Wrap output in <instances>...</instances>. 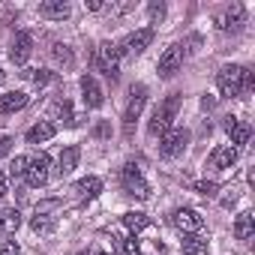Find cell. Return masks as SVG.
I'll use <instances>...</instances> for the list:
<instances>
[{
  "label": "cell",
  "mask_w": 255,
  "mask_h": 255,
  "mask_svg": "<svg viewBox=\"0 0 255 255\" xmlns=\"http://www.w3.org/2000/svg\"><path fill=\"white\" fill-rule=\"evenodd\" d=\"M216 87H219L222 96L234 99V96H240V93H246L252 87V72L246 66H240V63H228V66H222L216 72Z\"/></svg>",
  "instance_id": "obj_1"
},
{
  "label": "cell",
  "mask_w": 255,
  "mask_h": 255,
  "mask_svg": "<svg viewBox=\"0 0 255 255\" xmlns=\"http://www.w3.org/2000/svg\"><path fill=\"white\" fill-rule=\"evenodd\" d=\"M180 102L183 96L180 93H168L150 114V123H147V132L156 138V135H165L168 129H174V120H177V111H180Z\"/></svg>",
  "instance_id": "obj_2"
},
{
  "label": "cell",
  "mask_w": 255,
  "mask_h": 255,
  "mask_svg": "<svg viewBox=\"0 0 255 255\" xmlns=\"http://www.w3.org/2000/svg\"><path fill=\"white\" fill-rule=\"evenodd\" d=\"M120 183H123L126 195H132V198H138V201H147V198H150V186H147V180H144L138 162H126V165H123Z\"/></svg>",
  "instance_id": "obj_3"
},
{
  "label": "cell",
  "mask_w": 255,
  "mask_h": 255,
  "mask_svg": "<svg viewBox=\"0 0 255 255\" xmlns=\"http://www.w3.org/2000/svg\"><path fill=\"white\" fill-rule=\"evenodd\" d=\"M144 105H147V87L144 84H135L132 87V99H129V105H126V111H123V138H132L135 120L141 117Z\"/></svg>",
  "instance_id": "obj_4"
},
{
  "label": "cell",
  "mask_w": 255,
  "mask_h": 255,
  "mask_svg": "<svg viewBox=\"0 0 255 255\" xmlns=\"http://www.w3.org/2000/svg\"><path fill=\"white\" fill-rule=\"evenodd\" d=\"M189 129H168L165 135H162V141H159V156L162 159H177V156H183L186 153V147H189Z\"/></svg>",
  "instance_id": "obj_5"
},
{
  "label": "cell",
  "mask_w": 255,
  "mask_h": 255,
  "mask_svg": "<svg viewBox=\"0 0 255 255\" xmlns=\"http://www.w3.org/2000/svg\"><path fill=\"white\" fill-rule=\"evenodd\" d=\"M171 225L180 231V234H201L204 231V216L195 210V207H177L171 213Z\"/></svg>",
  "instance_id": "obj_6"
},
{
  "label": "cell",
  "mask_w": 255,
  "mask_h": 255,
  "mask_svg": "<svg viewBox=\"0 0 255 255\" xmlns=\"http://www.w3.org/2000/svg\"><path fill=\"white\" fill-rule=\"evenodd\" d=\"M48 177H51V156L48 153H36L33 159H27V174H24L27 186L39 189L48 183Z\"/></svg>",
  "instance_id": "obj_7"
},
{
  "label": "cell",
  "mask_w": 255,
  "mask_h": 255,
  "mask_svg": "<svg viewBox=\"0 0 255 255\" xmlns=\"http://www.w3.org/2000/svg\"><path fill=\"white\" fill-rule=\"evenodd\" d=\"M120 51H117V45L114 42H102L99 48H96V69L99 72H105L111 81H117V75H120Z\"/></svg>",
  "instance_id": "obj_8"
},
{
  "label": "cell",
  "mask_w": 255,
  "mask_h": 255,
  "mask_svg": "<svg viewBox=\"0 0 255 255\" xmlns=\"http://www.w3.org/2000/svg\"><path fill=\"white\" fill-rule=\"evenodd\" d=\"M150 42H153V30L141 27V30H132L129 36H123V42L117 45V51H120V57L123 54H144L150 48Z\"/></svg>",
  "instance_id": "obj_9"
},
{
  "label": "cell",
  "mask_w": 255,
  "mask_h": 255,
  "mask_svg": "<svg viewBox=\"0 0 255 255\" xmlns=\"http://www.w3.org/2000/svg\"><path fill=\"white\" fill-rule=\"evenodd\" d=\"M180 66H183V48L180 45H168L162 51L159 63H156V72H159V78H174L180 72Z\"/></svg>",
  "instance_id": "obj_10"
},
{
  "label": "cell",
  "mask_w": 255,
  "mask_h": 255,
  "mask_svg": "<svg viewBox=\"0 0 255 255\" xmlns=\"http://www.w3.org/2000/svg\"><path fill=\"white\" fill-rule=\"evenodd\" d=\"M234 162H237V147H231V144H219L207 156V168L210 171H228Z\"/></svg>",
  "instance_id": "obj_11"
},
{
  "label": "cell",
  "mask_w": 255,
  "mask_h": 255,
  "mask_svg": "<svg viewBox=\"0 0 255 255\" xmlns=\"http://www.w3.org/2000/svg\"><path fill=\"white\" fill-rule=\"evenodd\" d=\"M30 54H33V36H30L27 30L15 33V39H12V48H9V60H12L15 66H24V63L30 60Z\"/></svg>",
  "instance_id": "obj_12"
},
{
  "label": "cell",
  "mask_w": 255,
  "mask_h": 255,
  "mask_svg": "<svg viewBox=\"0 0 255 255\" xmlns=\"http://www.w3.org/2000/svg\"><path fill=\"white\" fill-rule=\"evenodd\" d=\"M78 87H81V99H84V105H87V108H102L105 93H102V87L96 84V78H93L90 72H87V75H81Z\"/></svg>",
  "instance_id": "obj_13"
},
{
  "label": "cell",
  "mask_w": 255,
  "mask_h": 255,
  "mask_svg": "<svg viewBox=\"0 0 255 255\" xmlns=\"http://www.w3.org/2000/svg\"><path fill=\"white\" fill-rule=\"evenodd\" d=\"M225 132H228V138H231V147L249 144V135H252L249 123H243V120H237V117H225Z\"/></svg>",
  "instance_id": "obj_14"
},
{
  "label": "cell",
  "mask_w": 255,
  "mask_h": 255,
  "mask_svg": "<svg viewBox=\"0 0 255 255\" xmlns=\"http://www.w3.org/2000/svg\"><path fill=\"white\" fill-rule=\"evenodd\" d=\"M39 15L45 21H63V18L72 15V6L66 0H45V3H39Z\"/></svg>",
  "instance_id": "obj_15"
},
{
  "label": "cell",
  "mask_w": 255,
  "mask_h": 255,
  "mask_svg": "<svg viewBox=\"0 0 255 255\" xmlns=\"http://www.w3.org/2000/svg\"><path fill=\"white\" fill-rule=\"evenodd\" d=\"M57 135V126L51 123V120H39V123H33L30 129H27V144H42V141H51Z\"/></svg>",
  "instance_id": "obj_16"
},
{
  "label": "cell",
  "mask_w": 255,
  "mask_h": 255,
  "mask_svg": "<svg viewBox=\"0 0 255 255\" xmlns=\"http://www.w3.org/2000/svg\"><path fill=\"white\" fill-rule=\"evenodd\" d=\"M243 21H246V12H243V6H240V3H231V6H228L222 15H216V24H219V30H228V27H234V30H237Z\"/></svg>",
  "instance_id": "obj_17"
},
{
  "label": "cell",
  "mask_w": 255,
  "mask_h": 255,
  "mask_svg": "<svg viewBox=\"0 0 255 255\" xmlns=\"http://www.w3.org/2000/svg\"><path fill=\"white\" fill-rule=\"evenodd\" d=\"M78 159H81V147H78V144H66V147L60 150V159H57V171H60V174L75 171V168H78Z\"/></svg>",
  "instance_id": "obj_18"
},
{
  "label": "cell",
  "mask_w": 255,
  "mask_h": 255,
  "mask_svg": "<svg viewBox=\"0 0 255 255\" xmlns=\"http://www.w3.org/2000/svg\"><path fill=\"white\" fill-rule=\"evenodd\" d=\"M27 102H30V96L21 93V90H15V93H3V96H0V114H15V111L27 108Z\"/></svg>",
  "instance_id": "obj_19"
},
{
  "label": "cell",
  "mask_w": 255,
  "mask_h": 255,
  "mask_svg": "<svg viewBox=\"0 0 255 255\" xmlns=\"http://www.w3.org/2000/svg\"><path fill=\"white\" fill-rule=\"evenodd\" d=\"M180 249H183V255H207L210 243H207V237H204V234H183Z\"/></svg>",
  "instance_id": "obj_20"
},
{
  "label": "cell",
  "mask_w": 255,
  "mask_h": 255,
  "mask_svg": "<svg viewBox=\"0 0 255 255\" xmlns=\"http://www.w3.org/2000/svg\"><path fill=\"white\" fill-rule=\"evenodd\" d=\"M21 225V213L15 207H6V210H0V237H9L15 234Z\"/></svg>",
  "instance_id": "obj_21"
},
{
  "label": "cell",
  "mask_w": 255,
  "mask_h": 255,
  "mask_svg": "<svg viewBox=\"0 0 255 255\" xmlns=\"http://www.w3.org/2000/svg\"><path fill=\"white\" fill-rule=\"evenodd\" d=\"M255 234V216L249 213V210H243L237 219H234V237L237 240H249Z\"/></svg>",
  "instance_id": "obj_22"
},
{
  "label": "cell",
  "mask_w": 255,
  "mask_h": 255,
  "mask_svg": "<svg viewBox=\"0 0 255 255\" xmlns=\"http://www.w3.org/2000/svg\"><path fill=\"white\" fill-rule=\"evenodd\" d=\"M75 192H78L81 198H87V201H90V198H96V195L102 192V180H99V177H93V174H90V177H81V180L75 183Z\"/></svg>",
  "instance_id": "obj_23"
},
{
  "label": "cell",
  "mask_w": 255,
  "mask_h": 255,
  "mask_svg": "<svg viewBox=\"0 0 255 255\" xmlns=\"http://www.w3.org/2000/svg\"><path fill=\"white\" fill-rule=\"evenodd\" d=\"M123 225H126V231L138 234V231H144L150 225V216L147 213H138V210H129V213H123Z\"/></svg>",
  "instance_id": "obj_24"
},
{
  "label": "cell",
  "mask_w": 255,
  "mask_h": 255,
  "mask_svg": "<svg viewBox=\"0 0 255 255\" xmlns=\"http://www.w3.org/2000/svg\"><path fill=\"white\" fill-rule=\"evenodd\" d=\"M51 111H54V114H57V117H60V120L66 123V126H78V123H81V117H78V114L72 111V105H69V99H57Z\"/></svg>",
  "instance_id": "obj_25"
},
{
  "label": "cell",
  "mask_w": 255,
  "mask_h": 255,
  "mask_svg": "<svg viewBox=\"0 0 255 255\" xmlns=\"http://www.w3.org/2000/svg\"><path fill=\"white\" fill-rule=\"evenodd\" d=\"M51 57H54L60 66H66V69L75 66V54H72V48L63 45V42H54V45H51Z\"/></svg>",
  "instance_id": "obj_26"
},
{
  "label": "cell",
  "mask_w": 255,
  "mask_h": 255,
  "mask_svg": "<svg viewBox=\"0 0 255 255\" xmlns=\"http://www.w3.org/2000/svg\"><path fill=\"white\" fill-rule=\"evenodd\" d=\"M30 228H33L36 234H51V231H54V216H48V213H36V216L30 219Z\"/></svg>",
  "instance_id": "obj_27"
},
{
  "label": "cell",
  "mask_w": 255,
  "mask_h": 255,
  "mask_svg": "<svg viewBox=\"0 0 255 255\" xmlns=\"http://www.w3.org/2000/svg\"><path fill=\"white\" fill-rule=\"evenodd\" d=\"M24 174H27V156H15L9 162V177L12 180H24Z\"/></svg>",
  "instance_id": "obj_28"
},
{
  "label": "cell",
  "mask_w": 255,
  "mask_h": 255,
  "mask_svg": "<svg viewBox=\"0 0 255 255\" xmlns=\"http://www.w3.org/2000/svg\"><path fill=\"white\" fill-rule=\"evenodd\" d=\"M24 75H30V81L36 87H45V84L54 81V72H48V69H33V72H24Z\"/></svg>",
  "instance_id": "obj_29"
},
{
  "label": "cell",
  "mask_w": 255,
  "mask_h": 255,
  "mask_svg": "<svg viewBox=\"0 0 255 255\" xmlns=\"http://www.w3.org/2000/svg\"><path fill=\"white\" fill-rule=\"evenodd\" d=\"M192 186H195V192L204 195V198H213V195L219 192V183H216V180H198V183H192Z\"/></svg>",
  "instance_id": "obj_30"
},
{
  "label": "cell",
  "mask_w": 255,
  "mask_h": 255,
  "mask_svg": "<svg viewBox=\"0 0 255 255\" xmlns=\"http://www.w3.org/2000/svg\"><path fill=\"white\" fill-rule=\"evenodd\" d=\"M0 255H21V249H18V243H15V240H6V243H3V249H0Z\"/></svg>",
  "instance_id": "obj_31"
},
{
  "label": "cell",
  "mask_w": 255,
  "mask_h": 255,
  "mask_svg": "<svg viewBox=\"0 0 255 255\" xmlns=\"http://www.w3.org/2000/svg\"><path fill=\"white\" fill-rule=\"evenodd\" d=\"M9 150H12V138H9V135H3V138H0V159L9 156Z\"/></svg>",
  "instance_id": "obj_32"
},
{
  "label": "cell",
  "mask_w": 255,
  "mask_h": 255,
  "mask_svg": "<svg viewBox=\"0 0 255 255\" xmlns=\"http://www.w3.org/2000/svg\"><path fill=\"white\" fill-rule=\"evenodd\" d=\"M84 6H87L90 12H102V9H105V3H102V0H84Z\"/></svg>",
  "instance_id": "obj_33"
},
{
  "label": "cell",
  "mask_w": 255,
  "mask_h": 255,
  "mask_svg": "<svg viewBox=\"0 0 255 255\" xmlns=\"http://www.w3.org/2000/svg\"><path fill=\"white\" fill-rule=\"evenodd\" d=\"M150 15H153V18H162V15H165V6H162V3H150Z\"/></svg>",
  "instance_id": "obj_34"
},
{
  "label": "cell",
  "mask_w": 255,
  "mask_h": 255,
  "mask_svg": "<svg viewBox=\"0 0 255 255\" xmlns=\"http://www.w3.org/2000/svg\"><path fill=\"white\" fill-rule=\"evenodd\" d=\"M6 192H9V183H6V174H3V171H0V198H3Z\"/></svg>",
  "instance_id": "obj_35"
}]
</instances>
